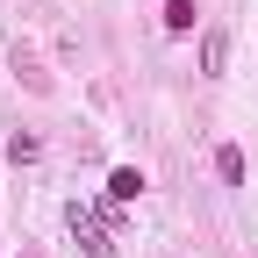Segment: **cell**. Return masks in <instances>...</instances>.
Masks as SVG:
<instances>
[{"label": "cell", "instance_id": "obj_1", "mask_svg": "<svg viewBox=\"0 0 258 258\" xmlns=\"http://www.w3.org/2000/svg\"><path fill=\"white\" fill-rule=\"evenodd\" d=\"M64 222H72V237L86 244V258H115V230H108V208L101 201H72Z\"/></svg>", "mask_w": 258, "mask_h": 258}, {"label": "cell", "instance_id": "obj_2", "mask_svg": "<svg viewBox=\"0 0 258 258\" xmlns=\"http://www.w3.org/2000/svg\"><path fill=\"white\" fill-rule=\"evenodd\" d=\"M201 72H208V79L230 72V29H208V36H201Z\"/></svg>", "mask_w": 258, "mask_h": 258}, {"label": "cell", "instance_id": "obj_3", "mask_svg": "<svg viewBox=\"0 0 258 258\" xmlns=\"http://www.w3.org/2000/svg\"><path fill=\"white\" fill-rule=\"evenodd\" d=\"M137 194H144V172H137V165H115V172H108V208H129Z\"/></svg>", "mask_w": 258, "mask_h": 258}, {"label": "cell", "instance_id": "obj_4", "mask_svg": "<svg viewBox=\"0 0 258 258\" xmlns=\"http://www.w3.org/2000/svg\"><path fill=\"white\" fill-rule=\"evenodd\" d=\"M215 172H222V186H244V151L222 144V151H215Z\"/></svg>", "mask_w": 258, "mask_h": 258}, {"label": "cell", "instance_id": "obj_5", "mask_svg": "<svg viewBox=\"0 0 258 258\" xmlns=\"http://www.w3.org/2000/svg\"><path fill=\"white\" fill-rule=\"evenodd\" d=\"M8 158H15V165H36V158H43V137H29V129H15V137H8Z\"/></svg>", "mask_w": 258, "mask_h": 258}, {"label": "cell", "instance_id": "obj_6", "mask_svg": "<svg viewBox=\"0 0 258 258\" xmlns=\"http://www.w3.org/2000/svg\"><path fill=\"white\" fill-rule=\"evenodd\" d=\"M165 29L186 36V29H194V0H165Z\"/></svg>", "mask_w": 258, "mask_h": 258}]
</instances>
